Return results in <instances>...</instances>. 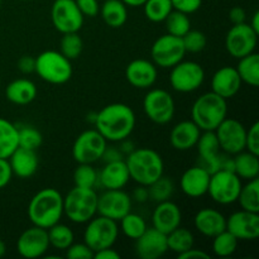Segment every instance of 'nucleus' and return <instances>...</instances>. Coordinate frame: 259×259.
I'll return each mask as SVG.
<instances>
[{"label":"nucleus","instance_id":"f257e3e1","mask_svg":"<svg viewBox=\"0 0 259 259\" xmlns=\"http://www.w3.org/2000/svg\"><path fill=\"white\" fill-rule=\"evenodd\" d=\"M136 124V113L131 106L123 103H113L96 113L94 126L106 142H120L131 137Z\"/></svg>","mask_w":259,"mask_h":259},{"label":"nucleus","instance_id":"f03ea898","mask_svg":"<svg viewBox=\"0 0 259 259\" xmlns=\"http://www.w3.org/2000/svg\"><path fill=\"white\" fill-rule=\"evenodd\" d=\"M29 222L35 227L48 229L63 217V196L53 187L42 189L30 199L27 209Z\"/></svg>","mask_w":259,"mask_h":259},{"label":"nucleus","instance_id":"7ed1b4c3","mask_svg":"<svg viewBox=\"0 0 259 259\" xmlns=\"http://www.w3.org/2000/svg\"><path fill=\"white\" fill-rule=\"evenodd\" d=\"M129 176L137 185L149 186L163 176L164 162L161 154L152 148H136L124 158Z\"/></svg>","mask_w":259,"mask_h":259},{"label":"nucleus","instance_id":"20e7f679","mask_svg":"<svg viewBox=\"0 0 259 259\" xmlns=\"http://www.w3.org/2000/svg\"><path fill=\"white\" fill-rule=\"evenodd\" d=\"M228 116V100L218 94L205 93L194 101L191 120L201 132H214Z\"/></svg>","mask_w":259,"mask_h":259},{"label":"nucleus","instance_id":"39448f33","mask_svg":"<svg viewBox=\"0 0 259 259\" xmlns=\"http://www.w3.org/2000/svg\"><path fill=\"white\" fill-rule=\"evenodd\" d=\"M98 196L95 189L73 186L63 196V215L75 224H86L98 215Z\"/></svg>","mask_w":259,"mask_h":259},{"label":"nucleus","instance_id":"423d86ee","mask_svg":"<svg viewBox=\"0 0 259 259\" xmlns=\"http://www.w3.org/2000/svg\"><path fill=\"white\" fill-rule=\"evenodd\" d=\"M38 77L52 85H63L72 77V63L60 51L48 50L35 57Z\"/></svg>","mask_w":259,"mask_h":259},{"label":"nucleus","instance_id":"0eeeda50","mask_svg":"<svg viewBox=\"0 0 259 259\" xmlns=\"http://www.w3.org/2000/svg\"><path fill=\"white\" fill-rule=\"evenodd\" d=\"M118 237V222L101 215H95L93 219L89 220L83 230V243H86L94 253L104 248L114 247Z\"/></svg>","mask_w":259,"mask_h":259},{"label":"nucleus","instance_id":"6e6552de","mask_svg":"<svg viewBox=\"0 0 259 259\" xmlns=\"http://www.w3.org/2000/svg\"><path fill=\"white\" fill-rule=\"evenodd\" d=\"M242 185V180L233 171L218 169L210 175L207 195L217 204L232 205L237 202Z\"/></svg>","mask_w":259,"mask_h":259},{"label":"nucleus","instance_id":"1a4fd4ad","mask_svg":"<svg viewBox=\"0 0 259 259\" xmlns=\"http://www.w3.org/2000/svg\"><path fill=\"white\" fill-rule=\"evenodd\" d=\"M169 70V85L177 93H194L201 88L205 81L204 68L195 61L182 60Z\"/></svg>","mask_w":259,"mask_h":259},{"label":"nucleus","instance_id":"9d476101","mask_svg":"<svg viewBox=\"0 0 259 259\" xmlns=\"http://www.w3.org/2000/svg\"><path fill=\"white\" fill-rule=\"evenodd\" d=\"M143 111L154 124L164 125L174 119L176 104L171 94L163 89H152L143 99Z\"/></svg>","mask_w":259,"mask_h":259},{"label":"nucleus","instance_id":"9b49d317","mask_svg":"<svg viewBox=\"0 0 259 259\" xmlns=\"http://www.w3.org/2000/svg\"><path fill=\"white\" fill-rule=\"evenodd\" d=\"M108 142L96 129H88L78 134L72 146V158L77 163L94 164L100 161Z\"/></svg>","mask_w":259,"mask_h":259},{"label":"nucleus","instance_id":"f8f14e48","mask_svg":"<svg viewBox=\"0 0 259 259\" xmlns=\"http://www.w3.org/2000/svg\"><path fill=\"white\" fill-rule=\"evenodd\" d=\"M186 55V50L182 43V38L175 35H161L154 40L151 48L152 62L161 68H171L181 62Z\"/></svg>","mask_w":259,"mask_h":259},{"label":"nucleus","instance_id":"ddd939ff","mask_svg":"<svg viewBox=\"0 0 259 259\" xmlns=\"http://www.w3.org/2000/svg\"><path fill=\"white\" fill-rule=\"evenodd\" d=\"M83 15L75 0H55L51 8V20L57 32H78L83 25Z\"/></svg>","mask_w":259,"mask_h":259},{"label":"nucleus","instance_id":"4468645a","mask_svg":"<svg viewBox=\"0 0 259 259\" xmlns=\"http://www.w3.org/2000/svg\"><path fill=\"white\" fill-rule=\"evenodd\" d=\"M258 33L248 23L233 24L225 37V48L232 57L239 58L255 52L258 45Z\"/></svg>","mask_w":259,"mask_h":259},{"label":"nucleus","instance_id":"2eb2a0df","mask_svg":"<svg viewBox=\"0 0 259 259\" xmlns=\"http://www.w3.org/2000/svg\"><path fill=\"white\" fill-rule=\"evenodd\" d=\"M214 132L219 142L220 151L224 153L234 156L245 149L247 128L237 119L227 116Z\"/></svg>","mask_w":259,"mask_h":259},{"label":"nucleus","instance_id":"dca6fc26","mask_svg":"<svg viewBox=\"0 0 259 259\" xmlns=\"http://www.w3.org/2000/svg\"><path fill=\"white\" fill-rule=\"evenodd\" d=\"M131 195L121 190H105L98 196V215L119 222L132 211L133 204Z\"/></svg>","mask_w":259,"mask_h":259},{"label":"nucleus","instance_id":"f3484780","mask_svg":"<svg viewBox=\"0 0 259 259\" xmlns=\"http://www.w3.org/2000/svg\"><path fill=\"white\" fill-rule=\"evenodd\" d=\"M50 249L47 229L32 225L19 235L17 240V252L27 259L40 258Z\"/></svg>","mask_w":259,"mask_h":259},{"label":"nucleus","instance_id":"a211bd4d","mask_svg":"<svg viewBox=\"0 0 259 259\" xmlns=\"http://www.w3.org/2000/svg\"><path fill=\"white\" fill-rule=\"evenodd\" d=\"M227 230L238 240H255L259 237V212L238 210L227 218Z\"/></svg>","mask_w":259,"mask_h":259},{"label":"nucleus","instance_id":"6ab92c4d","mask_svg":"<svg viewBox=\"0 0 259 259\" xmlns=\"http://www.w3.org/2000/svg\"><path fill=\"white\" fill-rule=\"evenodd\" d=\"M136 254L141 259H158L168 252L167 237L159 230L147 228L146 232L136 239Z\"/></svg>","mask_w":259,"mask_h":259},{"label":"nucleus","instance_id":"aec40b11","mask_svg":"<svg viewBox=\"0 0 259 259\" xmlns=\"http://www.w3.org/2000/svg\"><path fill=\"white\" fill-rule=\"evenodd\" d=\"M125 78L133 88L146 90L156 83L158 78V68L152 61L137 58L126 66Z\"/></svg>","mask_w":259,"mask_h":259},{"label":"nucleus","instance_id":"412c9836","mask_svg":"<svg viewBox=\"0 0 259 259\" xmlns=\"http://www.w3.org/2000/svg\"><path fill=\"white\" fill-rule=\"evenodd\" d=\"M182 223V211L176 202L171 200L158 202L152 212V227L163 234H168Z\"/></svg>","mask_w":259,"mask_h":259},{"label":"nucleus","instance_id":"4be33fe9","mask_svg":"<svg viewBox=\"0 0 259 259\" xmlns=\"http://www.w3.org/2000/svg\"><path fill=\"white\" fill-rule=\"evenodd\" d=\"M210 172L204 166H194L187 168L180 179V187L186 196L199 199L207 194L210 182Z\"/></svg>","mask_w":259,"mask_h":259},{"label":"nucleus","instance_id":"5701e85b","mask_svg":"<svg viewBox=\"0 0 259 259\" xmlns=\"http://www.w3.org/2000/svg\"><path fill=\"white\" fill-rule=\"evenodd\" d=\"M243 82L238 75L237 68L232 66L220 67L211 77V91L225 100L234 98L240 91Z\"/></svg>","mask_w":259,"mask_h":259},{"label":"nucleus","instance_id":"b1692460","mask_svg":"<svg viewBox=\"0 0 259 259\" xmlns=\"http://www.w3.org/2000/svg\"><path fill=\"white\" fill-rule=\"evenodd\" d=\"M194 227L204 237L214 238L227 229V218L219 210L204 207L195 214Z\"/></svg>","mask_w":259,"mask_h":259},{"label":"nucleus","instance_id":"393cba45","mask_svg":"<svg viewBox=\"0 0 259 259\" xmlns=\"http://www.w3.org/2000/svg\"><path fill=\"white\" fill-rule=\"evenodd\" d=\"M201 136V129L192 120H182L172 128L169 133V143L172 148L180 152H186L196 147Z\"/></svg>","mask_w":259,"mask_h":259},{"label":"nucleus","instance_id":"a878e982","mask_svg":"<svg viewBox=\"0 0 259 259\" xmlns=\"http://www.w3.org/2000/svg\"><path fill=\"white\" fill-rule=\"evenodd\" d=\"M129 181L131 176L124 159L108 162L99 172V185L105 190H121Z\"/></svg>","mask_w":259,"mask_h":259},{"label":"nucleus","instance_id":"bb28decb","mask_svg":"<svg viewBox=\"0 0 259 259\" xmlns=\"http://www.w3.org/2000/svg\"><path fill=\"white\" fill-rule=\"evenodd\" d=\"M8 161H9L13 176H17L22 180L32 177L37 172L38 166H39L37 151L25 149L22 147H18L13 152L12 156L8 158Z\"/></svg>","mask_w":259,"mask_h":259},{"label":"nucleus","instance_id":"cd10ccee","mask_svg":"<svg viewBox=\"0 0 259 259\" xmlns=\"http://www.w3.org/2000/svg\"><path fill=\"white\" fill-rule=\"evenodd\" d=\"M197 152L204 162V167L212 174V172L219 169V161H220V147L218 142L215 132H201L199 141L196 143Z\"/></svg>","mask_w":259,"mask_h":259},{"label":"nucleus","instance_id":"c85d7f7f","mask_svg":"<svg viewBox=\"0 0 259 259\" xmlns=\"http://www.w3.org/2000/svg\"><path fill=\"white\" fill-rule=\"evenodd\" d=\"M37 86L29 78H15L5 88V96L15 105H28L37 98Z\"/></svg>","mask_w":259,"mask_h":259},{"label":"nucleus","instance_id":"c756f323","mask_svg":"<svg viewBox=\"0 0 259 259\" xmlns=\"http://www.w3.org/2000/svg\"><path fill=\"white\" fill-rule=\"evenodd\" d=\"M259 156L253 154L248 151H242L239 153L234 154V167L233 172L244 181H250V180L258 179L259 176Z\"/></svg>","mask_w":259,"mask_h":259},{"label":"nucleus","instance_id":"7c9ffc66","mask_svg":"<svg viewBox=\"0 0 259 259\" xmlns=\"http://www.w3.org/2000/svg\"><path fill=\"white\" fill-rule=\"evenodd\" d=\"M99 13L104 23L114 29L123 27L128 20V7L121 0H105Z\"/></svg>","mask_w":259,"mask_h":259},{"label":"nucleus","instance_id":"2f4dec72","mask_svg":"<svg viewBox=\"0 0 259 259\" xmlns=\"http://www.w3.org/2000/svg\"><path fill=\"white\" fill-rule=\"evenodd\" d=\"M235 68L243 83H247L252 88H257L259 85V55L257 52L239 58Z\"/></svg>","mask_w":259,"mask_h":259},{"label":"nucleus","instance_id":"473e14b6","mask_svg":"<svg viewBox=\"0 0 259 259\" xmlns=\"http://www.w3.org/2000/svg\"><path fill=\"white\" fill-rule=\"evenodd\" d=\"M18 147V126L0 118V158L8 159Z\"/></svg>","mask_w":259,"mask_h":259},{"label":"nucleus","instance_id":"72a5a7b5","mask_svg":"<svg viewBox=\"0 0 259 259\" xmlns=\"http://www.w3.org/2000/svg\"><path fill=\"white\" fill-rule=\"evenodd\" d=\"M166 237L168 250L176 253L177 255L186 252L187 249L195 245V237L191 230L182 228L181 225L175 230H172L171 233H168Z\"/></svg>","mask_w":259,"mask_h":259},{"label":"nucleus","instance_id":"f704fd0d","mask_svg":"<svg viewBox=\"0 0 259 259\" xmlns=\"http://www.w3.org/2000/svg\"><path fill=\"white\" fill-rule=\"evenodd\" d=\"M47 234L50 247L57 250H66L75 242V234H73L72 229L68 225L61 224V222L48 228Z\"/></svg>","mask_w":259,"mask_h":259},{"label":"nucleus","instance_id":"c9c22d12","mask_svg":"<svg viewBox=\"0 0 259 259\" xmlns=\"http://www.w3.org/2000/svg\"><path fill=\"white\" fill-rule=\"evenodd\" d=\"M238 202L243 210L250 212H259V180L254 179L242 185Z\"/></svg>","mask_w":259,"mask_h":259},{"label":"nucleus","instance_id":"e433bc0d","mask_svg":"<svg viewBox=\"0 0 259 259\" xmlns=\"http://www.w3.org/2000/svg\"><path fill=\"white\" fill-rule=\"evenodd\" d=\"M211 239L212 253H214L217 257L220 258L232 257V255L237 252L238 245H239V240H238L232 233L228 232L227 229L223 230L222 233L215 235Z\"/></svg>","mask_w":259,"mask_h":259},{"label":"nucleus","instance_id":"4c0bfd02","mask_svg":"<svg viewBox=\"0 0 259 259\" xmlns=\"http://www.w3.org/2000/svg\"><path fill=\"white\" fill-rule=\"evenodd\" d=\"M118 223L119 232H121L126 238L133 240L138 239L146 232L147 228H148L143 217H141L138 214H134L132 211L124 215Z\"/></svg>","mask_w":259,"mask_h":259},{"label":"nucleus","instance_id":"58836bf2","mask_svg":"<svg viewBox=\"0 0 259 259\" xmlns=\"http://www.w3.org/2000/svg\"><path fill=\"white\" fill-rule=\"evenodd\" d=\"M174 10L171 0H147L143 4V12L152 23H163Z\"/></svg>","mask_w":259,"mask_h":259},{"label":"nucleus","instance_id":"ea45409f","mask_svg":"<svg viewBox=\"0 0 259 259\" xmlns=\"http://www.w3.org/2000/svg\"><path fill=\"white\" fill-rule=\"evenodd\" d=\"M166 24V30L168 34L175 35V37L182 38L190 29H191V20L189 15L185 13L172 10L168 17L164 20Z\"/></svg>","mask_w":259,"mask_h":259},{"label":"nucleus","instance_id":"a19ab883","mask_svg":"<svg viewBox=\"0 0 259 259\" xmlns=\"http://www.w3.org/2000/svg\"><path fill=\"white\" fill-rule=\"evenodd\" d=\"M73 184L83 189H95L99 185V172L93 164L78 163L73 171Z\"/></svg>","mask_w":259,"mask_h":259},{"label":"nucleus","instance_id":"79ce46f5","mask_svg":"<svg viewBox=\"0 0 259 259\" xmlns=\"http://www.w3.org/2000/svg\"><path fill=\"white\" fill-rule=\"evenodd\" d=\"M147 187H148L149 200L154 201L156 204L171 199L175 191L174 181L169 177L164 176V175Z\"/></svg>","mask_w":259,"mask_h":259},{"label":"nucleus","instance_id":"37998d69","mask_svg":"<svg viewBox=\"0 0 259 259\" xmlns=\"http://www.w3.org/2000/svg\"><path fill=\"white\" fill-rule=\"evenodd\" d=\"M83 50L82 38L80 37L78 32L65 33L62 34L60 42V52L68 58L70 61L76 60L80 57L81 52Z\"/></svg>","mask_w":259,"mask_h":259},{"label":"nucleus","instance_id":"c03bdc74","mask_svg":"<svg viewBox=\"0 0 259 259\" xmlns=\"http://www.w3.org/2000/svg\"><path fill=\"white\" fill-rule=\"evenodd\" d=\"M43 143V137L37 128L24 125L18 128V146L25 149L37 151Z\"/></svg>","mask_w":259,"mask_h":259},{"label":"nucleus","instance_id":"a18cd8bd","mask_svg":"<svg viewBox=\"0 0 259 259\" xmlns=\"http://www.w3.org/2000/svg\"><path fill=\"white\" fill-rule=\"evenodd\" d=\"M182 43L186 50V53H199L205 50L207 45V38L201 30L190 29L182 37Z\"/></svg>","mask_w":259,"mask_h":259},{"label":"nucleus","instance_id":"49530a36","mask_svg":"<svg viewBox=\"0 0 259 259\" xmlns=\"http://www.w3.org/2000/svg\"><path fill=\"white\" fill-rule=\"evenodd\" d=\"M66 258L68 259H93L94 250L86 243L73 242L66 249Z\"/></svg>","mask_w":259,"mask_h":259},{"label":"nucleus","instance_id":"de8ad7c7","mask_svg":"<svg viewBox=\"0 0 259 259\" xmlns=\"http://www.w3.org/2000/svg\"><path fill=\"white\" fill-rule=\"evenodd\" d=\"M245 149L253 154L259 156V123L255 121L249 129H247V136H245Z\"/></svg>","mask_w":259,"mask_h":259},{"label":"nucleus","instance_id":"09e8293b","mask_svg":"<svg viewBox=\"0 0 259 259\" xmlns=\"http://www.w3.org/2000/svg\"><path fill=\"white\" fill-rule=\"evenodd\" d=\"M172 8L177 12L190 15L196 13L201 8L202 0H171Z\"/></svg>","mask_w":259,"mask_h":259},{"label":"nucleus","instance_id":"8fccbe9b","mask_svg":"<svg viewBox=\"0 0 259 259\" xmlns=\"http://www.w3.org/2000/svg\"><path fill=\"white\" fill-rule=\"evenodd\" d=\"M75 2L83 17L94 18L99 14L100 4L98 0H75Z\"/></svg>","mask_w":259,"mask_h":259},{"label":"nucleus","instance_id":"3c124183","mask_svg":"<svg viewBox=\"0 0 259 259\" xmlns=\"http://www.w3.org/2000/svg\"><path fill=\"white\" fill-rule=\"evenodd\" d=\"M13 177L12 168H10L9 161L5 158H0V190L4 189L10 182Z\"/></svg>","mask_w":259,"mask_h":259},{"label":"nucleus","instance_id":"603ef678","mask_svg":"<svg viewBox=\"0 0 259 259\" xmlns=\"http://www.w3.org/2000/svg\"><path fill=\"white\" fill-rule=\"evenodd\" d=\"M18 70L23 75H30L35 70V57L32 56H23L18 61Z\"/></svg>","mask_w":259,"mask_h":259},{"label":"nucleus","instance_id":"864d4df0","mask_svg":"<svg viewBox=\"0 0 259 259\" xmlns=\"http://www.w3.org/2000/svg\"><path fill=\"white\" fill-rule=\"evenodd\" d=\"M124 154L121 153V151L119 149V147H109L106 146L105 151H104L103 156H101V159H103L105 163L108 162H115L120 161V159H124Z\"/></svg>","mask_w":259,"mask_h":259},{"label":"nucleus","instance_id":"5fc2aeb1","mask_svg":"<svg viewBox=\"0 0 259 259\" xmlns=\"http://www.w3.org/2000/svg\"><path fill=\"white\" fill-rule=\"evenodd\" d=\"M177 258L179 259H210V254L207 252H205L204 249H200V248H190V249H187L186 252L181 253V254L177 255Z\"/></svg>","mask_w":259,"mask_h":259},{"label":"nucleus","instance_id":"6e6d98bb","mask_svg":"<svg viewBox=\"0 0 259 259\" xmlns=\"http://www.w3.org/2000/svg\"><path fill=\"white\" fill-rule=\"evenodd\" d=\"M229 19L233 24H240V23H245L247 19V13L242 7H234L230 9L229 12Z\"/></svg>","mask_w":259,"mask_h":259},{"label":"nucleus","instance_id":"4d7b16f0","mask_svg":"<svg viewBox=\"0 0 259 259\" xmlns=\"http://www.w3.org/2000/svg\"><path fill=\"white\" fill-rule=\"evenodd\" d=\"M132 200L137 201L138 204H143V202L148 201L149 195H148V187L142 186V185H138V187H136L132 194Z\"/></svg>","mask_w":259,"mask_h":259},{"label":"nucleus","instance_id":"13d9d810","mask_svg":"<svg viewBox=\"0 0 259 259\" xmlns=\"http://www.w3.org/2000/svg\"><path fill=\"white\" fill-rule=\"evenodd\" d=\"M94 258L96 259H120L121 255L119 254L118 250L114 249L113 247L104 248V249L98 250L94 253Z\"/></svg>","mask_w":259,"mask_h":259},{"label":"nucleus","instance_id":"bf43d9fd","mask_svg":"<svg viewBox=\"0 0 259 259\" xmlns=\"http://www.w3.org/2000/svg\"><path fill=\"white\" fill-rule=\"evenodd\" d=\"M119 149H120L121 153H123L124 157H125V156H128L129 153H132V152L136 149V147H134L133 142L129 141V138H125V139H123V141H120Z\"/></svg>","mask_w":259,"mask_h":259},{"label":"nucleus","instance_id":"052dcab7","mask_svg":"<svg viewBox=\"0 0 259 259\" xmlns=\"http://www.w3.org/2000/svg\"><path fill=\"white\" fill-rule=\"evenodd\" d=\"M248 24L253 28V30H254L255 33H258L259 34V12L258 10L254 13V14H253L252 19H250V22L248 23Z\"/></svg>","mask_w":259,"mask_h":259},{"label":"nucleus","instance_id":"680f3d73","mask_svg":"<svg viewBox=\"0 0 259 259\" xmlns=\"http://www.w3.org/2000/svg\"><path fill=\"white\" fill-rule=\"evenodd\" d=\"M126 7H131V8H137V7H143L144 3L147 0H121Z\"/></svg>","mask_w":259,"mask_h":259},{"label":"nucleus","instance_id":"e2e57ef3","mask_svg":"<svg viewBox=\"0 0 259 259\" xmlns=\"http://www.w3.org/2000/svg\"><path fill=\"white\" fill-rule=\"evenodd\" d=\"M5 253H7V245H5V243L0 239V258L4 257Z\"/></svg>","mask_w":259,"mask_h":259},{"label":"nucleus","instance_id":"0e129e2a","mask_svg":"<svg viewBox=\"0 0 259 259\" xmlns=\"http://www.w3.org/2000/svg\"><path fill=\"white\" fill-rule=\"evenodd\" d=\"M86 118H89V121H90V123L94 125V123H95V119H96V113H89L88 115H86Z\"/></svg>","mask_w":259,"mask_h":259},{"label":"nucleus","instance_id":"69168bd1","mask_svg":"<svg viewBox=\"0 0 259 259\" xmlns=\"http://www.w3.org/2000/svg\"><path fill=\"white\" fill-rule=\"evenodd\" d=\"M19 2H29V0H19Z\"/></svg>","mask_w":259,"mask_h":259},{"label":"nucleus","instance_id":"338daca9","mask_svg":"<svg viewBox=\"0 0 259 259\" xmlns=\"http://www.w3.org/2000/svg\"><path fill=\"white\" fill-rule=\"evenodd\" d=\"M0 83H2V78H0Z\"/></svg>","mask_w":259,"mask_h":259}]
</instances>
